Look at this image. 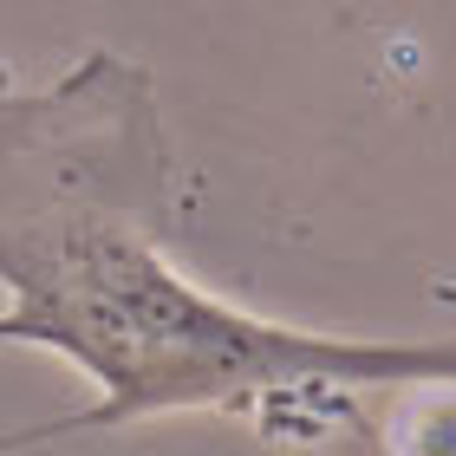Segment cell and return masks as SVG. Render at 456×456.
<instances>
[{"instance_id": "obj_1", "label": "cell", "mask_w": 456, "mask_h": 456, "mask_svg": "<svg viewBox=\"0 0 456 456\" xmlns=\"http://www.w3.org/2000/svg\"><path fill=\"white\" fill-rule=\"evenodd\" d=\"M170 151L151 72L86 53L33 92H0V346H39L98 404L0 444L118 430L170 411H235L287 437L359 424V385H456V339H346L202 294L163 255Z\"/></svg>"}]
</instances>
